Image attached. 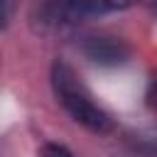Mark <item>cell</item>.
I'll list each match as a JSON object with an SVG mask.
<instances>
[{
  "instance_id": "1",
  "label": "cell",
  "mask_w": 157,
  "mask_h": 157,
  "mask_svg": "<svg viewBox=\"0 0 157 157\" xmlns=\"http://www.w3.org/2000/svg\"><path fill=\"white\" fill-rule=\"evenodd\" d=\"M49 81H52V91L56 96V101L61 103V108L71 115L74 123L83 125L86 130L91 132H110L113 130V120L110 115L93 101L91 91L83 86V81L76 76V71L66 64V61H54L52 64V74H49Z\"/></svg>"
},
{
  "instance_id": "2",
  "label": "cell",
  "mask_w": 157,
  "mask_h": 157,
  "mask_svg": "<svg viewBox=\"0 0 157 157\" xmlns=\"http://www.w3.org/2000/svg\"><path fill=\"white\" fill-rule=\"evenodd\" d=\"M132 2L135 0H44L34 12V22L39 29H71L93 17L128 10Z\"/></svg>"
},
{
  "instance_id": "3",
  "label": "cell",
  "mask_w": 157,
  "mask_h": 157,
  "mask_svg": "<svg viewBox=\"0 0 157 157\" xmlns=\"http://www.w3.org/2000/svg\"><path fill=\"white\" fill-rule=\"evenodd\" d=\"M78 47L83 56L98 66H120L130 59V44L113 34H86Z\"/></svg>"
},
{
  "instance_id": "4",
  "label": "cell",
  "mask_w": 157,
  "mask_h": 157,
  "mask_svg": "<svg viewBox=\"0 0 157 157\" xmlns=\"http://www.w3.org/2000/svg\"><path fill=\"white\" fill-rule=\"evenodd\" d=\"M39 157H74V152L59 142H44L39 147Z\"/></svg>"
},
{
  "instance_id": "5",
  "label": "cell",
  "mask_w": 157,
  "mask_h": 157,
  "mask_svg": "<svg viewBox=\"0 0 157 157\" xmlns=\"http://www.w3.org/2000/svg\"><path fill=\"white\" fill-rule=\"evenodd\" d=\"M15 2L17 0H0V29H5L15 15Z\"/></svg>"
},
{
  "instance_id": "6",
  "label": "cell",
  "mask_w": 157,
  "mask_h": 157,
  "mask_svg": "<svg viewBox=\"0 0 157 157\" xmlns=\"http://www.w3.org/2000/svg\"><path fill=\"white\" fill-rule=\"evenodd\" d=\"M147 103L157 108V78H152V83H150V91H147Z\"/></svg>"
},
{
  "instance_id": "7",
  "label": "cell",
  "mask_w": 157,
  "mask_h": 157,
  "mask_svg": "<svg viewBox=\"0 0 157 157\" xmlns=\"http://www.w3.org/2000/svg\"><path fill=\"white\" fill-rule=\"evenodd\" d=\"M155 2H157V0H155Z\"/></svg>"
}]
</instances>
